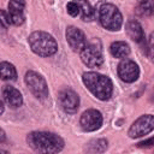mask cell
<instances>
[{
  "instance_id": "277c9868",
  "label": "cell",
  "mask_w": 154,
  "mask_h": 154,
  "mask_svg": "<svg viewBox=\"0 0 154 154\" xmlns=\"http://www.w3.org/2000/svg\"><path fill=\"white\" fill-rule=\"evenodd\" d=\"M97 17L101 23V25L111 31H117L120 29L122 24H123V17L122 13L119 12V10L113 5V4H102L99 7V12H97Z\"/></svg>"
},
{
  "instance_id": "e0dca14e",
  "label": "cell",
  "mask_w": 154,
  "mask_h": 154,
  "mask_svg": "<svg viewBox=\"0 0 154 154\" xmlns=\"http://www.w3.org/2000/svg\"><path fill=\"white\" fill-rule=\"evenodd\" d=\"M81 5V16L83 20H91L95 16V10L91 7V5L88 1H82L79 2Z\"/></svg>"
},
{
  "instance_id": "d4e9b609",
  "label": "cell",
  "mask_w": 154,
  "mask_h": 154,
  "mask_svg": "<svg viewBox=\"0 0 154 154\" xmlns=\"http://www.w3.org/2000/svg\"><path fill=\"white\" fill-rule=\"evenodd\" d=\"M5 141V132H4V130H1V142H4Z\"/></svg>"
},
{
  "instance_id": "3957f363",
  "label": "cell",
  "mask_w": 154,
  "mask_h": 154,
  "mask_svg": "<svg viewBox=\"0 0 154 154\" xmlns=\"http://www.w3.org/2000/svg\"><path fill=\"white\" fill-rule=\"evenodd\" d=\"M29 45L34 53L40 57H51L57 53L58 45L55 38L45 31H35L29 36Z\"/></svg>"
},
{
  "instance_id": "ac0fdd59",
  "label": "cell",
  "mask_w": 154,
  "mask_h": 154,
  "mask_svg": "<svg viewBox=\"0 0 154 154\" xmlns=\"http://www.w3.org/2000/svg\"><path fill=\"white\" fill-rule=\"evenodd\" d=\"M136 11L141 16H150L154 13V1H141L138 2Z\"/></svg>"
},
{
  "instance_id": "ffe728a7",
  "label": "cell",
  "mask_w": 154,
  "mask_h": 154,
  "mask_svg": "<svg viewBox=\"0 0 154 154\" xmlns=\"http://www.w3.org/2000/svg\"><path fill=\"white\" fill-rule=\"evenodd\" d=\"M146 53L152 63H154V31L150 32L147 43H146Z\"/></svg>"
},
{
  "instance_id": "cb8c5ba5",
  "label": "cell",
  "mask_w": 154,
  "mask_h": 154,
  "mask_svg": "<svg viewBox=\"0 0 154 154\" xmlns=\"http://www.w3.org/2000/svg\"><path fill=\"white\" fill-rule=\"evenodd\" d=\"M0 108H1V109H0V113L2 114V113H4V102H0Z\"/></svg>"
},
{
  "instance_id": "52a82bcc",
  "label": "cell",
  "mask_w": 154,
  "mask_h": 154,
  "mask_svg": "<svg viewBox=\"0 0 154 154\" xmlns=\"http://www.w3.org/2000/svg\"><path fill=\"white\" fill-rule=\"evenodd\" d=\"M153 130H154V116L144 114L132 123V125L128 131V135L131 138H138L149 134Z\"/></svg>"
},
{
  "instance_id": "4fadbf2b",
  "label": "cell",
  "mask_w": 154,
  "mask_h": 154,
  "mask_svg": "<svg viewBox=\"0 0 154 154\" xmlns=\"http://www.w3.org/2000/svg\"><path fill=\"white\" fill-rule=\"evenodd\" d=\"M2 97L4 101L12 108H17L23 103V97L19 90L11 85H5L2 88Z\"/></svg>"
},
{
  "instance_id": "7a4b0ae2",
  "label": "cell",
  "mask_w": 154,
  "mask_h": 154,
  "mask_svg": "<svg viewBox=\"0 0 154 154\" xmlns=\"http://www.w3.org/2000/svg\"><path fill=\"white\" fill-rule=\"evenodd\" d=\"M83 83L90 90V93L99 100H108L113 91V85L107 76L97 72H85L83 73Z\"/></svg>"
},
{
  "instance_id": "603a6c76",
  "label": "cell",
  "mask_w": 154,
  "mask_h": 154,
  "mask_svg": "<svg viewBox=\"0 0 154 154\" xmlns=\"http://www.w3.org/2000/svg\"><path fill=\"white\" fill-rule=\"evenodd\" d=\"M153 146H154V136L137 143V147H153Z\"/></svg>"
},
{
  "instance_id": "44dd1931",
  "label": "cell",
  "mask_w": 154,
  "mask_h": 154,
  "mask_svg": "<svg viewBox=\"0 0 154 154\" xmlns=\"http://www.w3.org/2000/svg\"><path fill=\"white\" fill-rule=\"evenodd\" d=\"M66 10H67V13H69L71 17H76V16L81 12V5H79V2L70 1V2H67V5H66Z\"/></svg>"
},
{
  "instance_id": "ba28073f",
  "label": "cell",
  "mask_w": 154,
  "mask_h": 154,
  "mask_svg": "<svg viewBox=\"0 0 154 154\" xmlns=\"http://www.w3.org/2000/svg\"><path fill=\"white\" fill-rule=\"evenodd\" d=\"M140 69L137 64L130 59H124L118 65V76L126 83H132L138 78Z\"/></svg>"
},
{
  "instance_id": "9a60e30c",
  "label": "cell",
  "mask_w": 154,
  "mask_h": 154,
  "mask_svg": "<svg viewBox=\"0 0 154 154\" xmlns=\"http://www.w3.org/2000/svg\"><path fill=\"white\" fill-rule=\"evenodd\" d=\"M109 51H111V54L114 57V58H119V59H123V58H126L130 53V47L126 42L124 41H116L111 45L109 47Z\"/></svg>"
},
{
  "instance_id": "7c38bea8",
  "label": "cell",
  "mask_w": 154,
  "mask_h": 154,
  "mask_svg": "<svg viewBox=\"0 0 154 154\" xmlns=\"http://www.w3.org/2000/svg\"><path fill=\"white\" fill-rule=\"evenodd\" d=\"M24 5L25 4L22 1H10L8 2L7 16H8L11 24H13V25L23 24V22H24V13H23Z\"/></svg>"
},
{
  "instance_id": "2e32d148",
  "label": "cell",
  "mask_w": 154,
  "mask_h": 154,
  "mask_svg": "<svg viewBox=\"0 0 154 154\" xmlns=\"http://www.w3.org/2000/svg\"><path fill=\"white\" fill-rule=\"evenodd\" d=\"M0 72H1V79L4 81H14L17 78V71L14 66L7 61H2L0 64Z\"/></svg>"
},
{
  "instance_id": "8992f818",
  "label": "cell",
  "mask_w": 154,
  "mask_h": 154,
  "mask_svg": "<svg viewBox=\"0 0 154 154\" xmlns=\"http://www.w3.org/2000/svg\"><path fill=\"white\" fill-rule=\"evenodd\" d=\"M81 59L89 67L100 66L102 64V61H103L101 46L99 43H95V42L88 43L81 52Z\"/></svg>"
},
{
  "instance_id": "5bb4252c",
  "label": "cell",
  "mask_w": 154,
  "mask_h": 154,
  "mask_svg": "<svg viewBox=\"0 0 154 154\" xmlns=\"http://www.w3.org/2000/svg\"><path fill=\"white\" fill-rule=\"evenodd\" d=\"M125 30H126V34L129 35V37L137 42V43H142L144 41V32H143V29L141 26V24L135 20V19H129L126 25H125Z\"/></svg>"
},
{
  "instance_id": "6da1fadb",
  "label": "cell",
  "mask_w": 154,
  "mask_h": 154,
  "mask_svg": "<svg viewBox=\"0 0 154 154\" xmlns=\"http://www.w3.org/2000/svg\"><path fill=\"white\" fill-rule=\"evenodd\" d=\"M28 144L38 154H58L64 148L60 136L47 131H34L26 137Z\"/></svg>"
},
{
  "instance_id": "d6986e66",
  "label": "cell",
  "mask_w": 154,
  "mask_h": 154,
  "mask_svg": "<svg viewBox=\"0 0 154 154\" xmlns=\"http://www.w3.org/2000/svg\"><path fill=\"white\" fill-rule=\"evenodd\" d=\"M88 147H89V150L91 153H94V154H101L107 148V141H105V140L91 141Z\"/></svg>"
},
{
  "instance_id": "9c48e42d",
  "label": "cell",
  "mask_w": 154,
  "mask_h": 154,
  "mask_svg": "<svg viewBox=\"0 0 154 154\" xmlns=\"http://www.w3.org/2000/svg\"><path fill=\"white\" fill-rule=\"evenodd\" d=\"M59 103L66 113H75L79 106V97L72 89H63L59 93Z\"/></svg>"
},
{
  "instance_id": "7402d4cb",
  "label": "cell",
  "mask_w": 154,
  "mask_h": 154,
  "mask_svg": "<svg viewBox=\"0 0 154 154\" xmlns=\"http://www.w3.org/2000/svg\"><path fill=\"white\" fill-rule=\"evenodd\" d=\"M0 23L2 25L4 29H6L11 23H10V19H8V16H7V12L5 10L0 11Z\"/></svg>"
},
{
  "instance_id": "484cf974",
  "label": "cell",
  "mask_w": 154,
  "mask_h": 154,
  "mask_svg": "<svg viewBox=\"0 0 154 154\" xmlns=\"http://www.w3.org/2000/svg\"><path fill=\"white\" fill-rule=\"evenodd\" d=\"M0 153H1V154H8V153H7V152H6V150H1V152H0Z\"/></svg>"
},
{
  "instance_id": "30bf717a",
  "label": "cell",
  "mask_w": 154,
  "mask_h": 154,
  "mask_svg": "<svg viewBox=\"0 0 154 154\" xmlns=\"http://www.w3.org/2000/svg\"><path fill=\"white\" fill-rule=\"evenodd\" d=\"M66 41L70 46V48L75 52H82V49L88 45L84 32L76 28V26H69L66 29Z\"/></svg>"
},
{
  "instance_id": "5b68a950",
  "label": "cell",
  "mask_w": 154,
  "mask_h": 154,
  "mask_svg": "<svg viewBox=\"0 0 154 154\" xmlns=\"http://www.w3.org/2000/svg\"><path fill=\"white\" fill-rule=\"evenodd\" d=\"M25 84L28 85L29 90L37 97V99H45L48 96V87L45 81V78L34 72V71H28L25 73Z\"/></svg>"
},
{
  "instance_id": "8fae6325",
  "label": "cell",
  "mask_w": 154,
  "mask_h": 154,
  "mask_svg": "<svg viewBox=\"0 0 154 154\" xmlns=\"http://www.w3.org/2000/svg\"><path fill=\"white\" fill-rule=\"evenodd\" d=\"M79 124L84 131H95L102 125V116L96 109H87L81 116Z\"/></svg>"
}]
</instances>
